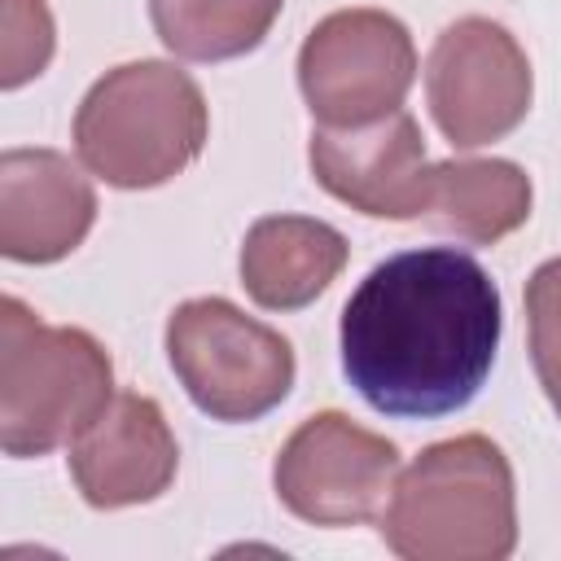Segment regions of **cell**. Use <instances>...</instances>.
<instances>
[{
  "instance_id": "obj_1",
  "label": "cell",
  "mask_w": 561,
  "mask_h": 561,
  "mask_svg": "<svg viewBox=\"0 0 561 561\" xmlns=\"http://www.w3.org/2000/svg\"><path fill=\"white\" fill-rule=\"evenodd\" d=\"M504 307L491 272L456 245L377 263L342 307V373L399 421L460 412L491 377Z\"/></svg>"
},
{
  "instance_id": "obj_2",
  "label": "cell",
  "mask_w": 561,
  "mask_h": 561,
  "mask_svg": "<svg viewBox=\"0 0 561 561\" xmlns=\"http://www.w3.org/2000/svg\"><path fill=\"white\" fill-rule=\"evenodd\" d=\"M381 539L403 561H504L517 548V486L486 434L430 443L390 486Z\"/></svg>"
},
{
  "instance_id": "obj_3",
  "label": "cell",
  "mask_w": 561,
  "mask_h": 561,
  "mask_svg": "<svg viewBox=\"0 0 561 561\" xmlns=\"http://www.w3.org/2000/svg\"><path fill=\"white\" fill-rule=\"evenodd\" d=\"M206 96L175 61H123L75 110V153L110 188H158L197 162Z\"/></svg>"
},
{
  "instance_id": "obj_4",
  "label": "cell",
  "mask_w": 561,
  "mask_h": 561,
  "mask_svg": "<svg viewBox=\"0 0 561 561\" xmlns=\"http://www.w3.org/2000/svg\"><path fill=\"white\" fill-rule=\"evenodd\" d=\"M114 399L105 346L75 324H44L22 298L0 302V447L31 460L75 443Z\"/></svg>"
},
{
  "instance_id": "obj_5",
  "label": "cell",
  "mask_w": 561,
  "mask_h": 561,
  "mask_svg": "<svg viewBox=\"0 0 561 561\" xmlns=\"http://www.w3.org/2000/svg\"><path fill=\"white\" fill-rule=\"evenodd\" d=\"M167 359L210 421H259L294 390V346L228 298H188L167 316Z\"/></svg>"
},
{
  "instance_id": "obj_6",
  "label": "cell",
  "mask_w": 561,
  "mask_h": 561,
  "mask_svg": "<svg viewBox=\"0 0 561 561\" xmlns=\"http://www.w3.org/2000/svg\"><path fill=\"white\" fill-rule=\"evenodd\" d=\"M416 79V44L386 9H337L298 48V88L320 127H364L394 110Z\"/></svg>"
},
{
  "instance_id": "obj_7",
  "label": "cell",
  "mask_w": 561,
  "mask_h": 561,
  "mask_svg": "<svg viewBox=\"0 0 561 561\" xmlns=\"http://www.w3.org/2000/svg\"><path fill=\"white\" fill-rule=\"evenodd\" d=\"M425 96L451 149H482L504 140L530 114V57L508 26L491 18H456L430 48Z\"/></svg>"
},
{
  "instance_id": "obj_8",
  "label": "cell",
  "mask_w": 561,
  "mask_h": 561,
  "mask_svg": "<svg viewBox=\"0 0 561 561\" xmlns=\"http://www.w3.org/2000/svg\"><path fill=\"white\" fill-rule=\"evenodd\" d=\"M399 478V447L346 412L307 416L272 465L276 500L311 526H359L377 517Z\"/></svg>"
},
{
  "instance_id": "obj_9",
  "label": "cell",
  "mask_w": 561,
  "mask_h": 561,
  "mask_svg": "<svg viewBox=\"0 0 561 561\" xmlns=\"http://www.w3.org/2000/svg\"><path fill=\"white\" fill-rule=\"evenodd\" d=\"M316 184L373 219L430 215L434 162L425 158L421 123L394 110L364 127H316L307 145Z\"/></svg>"
},
{
  "instance_id": "obj_10",
  "label": "cell",
  "mask_w": 561,
  "mask_h": 561,
  "mask_svg": "<svg viewBox=\"0 0 561 561\" xmlns=\"http://www.w3.org/2000/svg\"><path fill=\"white\" fill-rule=\"evenodd\" d=\"M180 469L175 434L158 399L123 390L70 443V478L92 508H131L158 500Z\"/></svg>"
},
{
  "instance_id": "obj_11",
  "label": "cell",
  "mask_w": 561,
  "mask_h": 561,
  "mask_svg": "<svg viewBox=\"0 0 561 561\" xmlns=\"http://www.w3.org/2000/svg\"><path fill=\"white\" fill-rule=\"evenodd\" d=\"M96 224L88 175L57 149L0 153V254L13 263H57Z\"/></svg>"
},
{
  "instance_id": "obj_12",
  "label": "cell",
  "mask_w": 561,
  "mask_h": 561,
  "mask_svg": "<svg viewBox=\"0 0 561 561\" xmlns=\"http://www.w3.org/2000/svg\"><path fill=\"white\" fill-rule=\"evenodd\" d=\"M346 237L311 215H263L241 241V285L263 311L316 302L346 267Z\"/></svg>"
},
{
  "instance_id": "obj_13",
  "label": "cell",
  "mask_w": 561,
  "mask_h": 561,
  "mask_svg": "<svg viewBox=\"0 0 561 561\" xmlns=\"http://www.w3.org/2000/svg\"><path fill=\"white\" fill-rule=\"evenodd\" d=\"M530 175L508 158L434 162L430 219L469 245H495L500 237L517 232L530 219Z\"/></svg>"
},
{
  "instance_id": "obj_14",
  "label": "cell",
  "mask_w": 561,
  "mask_h": 561,
  "mask_svg": "<svg viewBox=\"0 0 561 561\" xmlns=\"http://www.w3.org/2000/svg\"><path fill=\"white\" fill-rule=\"evenodd\" d=\"M285 0H149L158 39L184 61H232L254 53Z\"/></svg>"
},
{
  "instance_id": "obj_15",
  "label": "cell",
  "mask_w": 561,
  "mask_h": 561,
  "mask_svg": "<svg viewBox=\"0 0 561 561\" xmlns=\"http://www.w3.org/2000/svg\"><path fill=\"white\" fill-rule=\"evenodd\" d=\"M526 333L535 377L561 421V259H548L526 280Z\"/></svg>"
},
{
  "instance_id": "obj_16",
  "label": "cell",
  "mask_w": 561,
  "mask_h": 561,
  "mask_svg": "<svg viewBox=\"0 0 561 561\" xmlns=\"http://www.w3.org/2000/svg\"><path fill=\"white\" fill-rule=\"evenodd\" d=\"M53 13L44 0H0V88L13 92L53 61Z\"/></svg>"
}]
</instances>
